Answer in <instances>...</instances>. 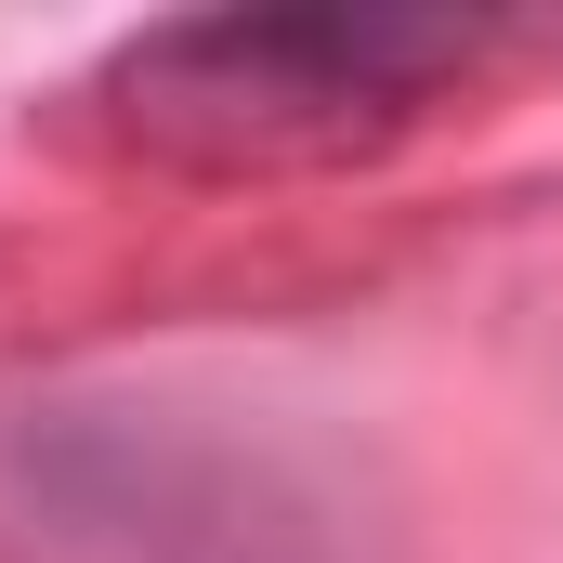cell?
<instances>
[{
    "mask_svg": "<svg viewBox=\"0 0 563 563\" xmlns=\"http://www.w3.org/2000/svg\"><path fill=\"white\" fill-rule=\"evenodd\" d=\"M525 66H563V26L485 0H236L106 40L66 79V132L184 184H276L380 157Z\"/></svg>",
    "mask_w": 563,
    "mask_h": 563,
    "instance_id": "obj_1",
    "label": "cell"
}]
</instances>
